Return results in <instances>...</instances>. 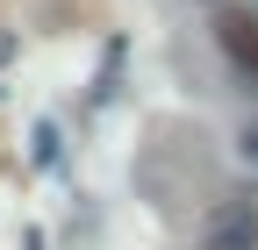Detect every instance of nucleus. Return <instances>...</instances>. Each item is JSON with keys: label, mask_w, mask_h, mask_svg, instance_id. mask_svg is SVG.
Masks as SVG:
<instances>
[{"label": "nucleus", "mask_w": 258, "mask_h": 250, "mask_svg": "<svg viewBox=\"0 0 258 250\" xmlns=\"http://www.w3.org/2000/svg\"><path fill=\"white\" fill-rule=\"evenodd\" d=\"M237 150H244V165H258V114L244 121V129H237Z\"/></svg>", "instance_id": "obj_3"}, {"label": "nucleus", "mask_w": 258, "mask_h": 250, "mask_svg": "<svg viewBox=\"0 0 258 250\" xmlns=\"http://www.w3.org/2000/svg\"><path fill=\"white\" fill-rule=\"evenodd\" d=\"M194 250H258V193H215L208 214H201V236Z\"/></svg>", "instance_id": "obj_1"}, {"label": "nucleus", "mask_w": 258, "mask_h": 250, "mask_svg": "<svg viewBox=\"0 0 258 250\" xmlns=\"http://www.w3.org/2000/svg\"><path fill=\"white\" fill-rule=\"evenodd\" d=\"M8 57H15V36H0V65H8Z\"/></svg>", "instance_id": "obj_4"}, {"label": "nucleus", "mask_w": 258, "mask_h": 250, "mask_svg": "<svg viewBox=\"0 0 258 250\" xmlns=\"http://www.w3.org/2000/svg\"><path fill=\"white\" fill-rule=\"evenodd\" d=\"M215 43L230 50V65L258 79V8H222L215 15Z\"/></svg>", "instance_id": "obj_2"}]
</instances>
